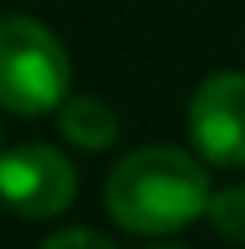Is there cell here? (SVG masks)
Instances as JSON below:
<instances>
[{
    "mask_svg": "<svg viewBox=\"0 0 245 249\" xmlns=\"http://www.w3.org/2000/svg\"><path fill=\"white\" fill-rule=\"evenodd\" d=\"M209 176L188 151L139 147L106 180V213L127 233H176L209 213Z\"/></svg>",
    "mask_w": 245,
    "mask_h": 249,
    "instance_id": "1",
    "label": "cell"
},
{
    "mask_svg": "<svg viewBox=\"0 0 245 249\" xmlns=\"http://www.w3.org/2000/svg\"><path fill=\"white\" fill-rule=\"evenodd\" d=\"M70 90V57L41 20L25 13L0 17V107L37 119L61 107Z\"/></svg>",
    "mask_w": 245,
    "mask_h": 249,
    "instance_id": "2",
    "label": "cell"
},
{
    "mask_svg": "<svg viewBox=\"0 0 245 249\" xmlns=\"http://www.w3.org/2000/svg\"><path fill=\"white\" fill-rule=\"evenodd\" d=\"M78 192L74 163L45 143L0 151V200L25 221H45L70 209Z\"/></svg>",
    "mask_w": 245,
    "mask_h": 249,
    "instance_id": "3",
    "label": "cell"
},
{
    "mask_svg": "<svg viewBox=\"0 0 245 249\" xmlns=\"http://www.w3.org/2000/svg\"><path fill=\"white\" fill-rule=\"evenodd\" d=\"M188 131L196 151L217 168L245 163V74H209L192 94Z\"/></svg>",
    "mask_w": 245,
    "mask_h": 249,
    "instance_id": "4",
    "label": "cell"
},
{
    "mask_svg": "<svg viewBox=\"0 0 245 249\" xmlns=\"http://www.w3.org/2000/svg\"><path fill=\"white\" fill-rule=\"evenodd\" d=\"M61 135H66L74 147H86V151H102L115 143L119 135V119L106 102L98 98H74L61 107Z\"/></svg>",
    "mask_w": 245,
    "mask_h": 249,
    "instance_id": "5",
    "label": "cell"
},
{
    "mask_svg": "<svg viewBox=\"0 0 245 249\" xmlns=\"http://www.w3.org/2000/svg\"><path fill=\"white\" fill-rule=\"evenodd\" d=\"M212 221V229H217L225 241H237L245 245V188H221L209 196V213H204Z\"/></svg>",
    "mask_w": 245,
    "mask_h": 249,
    "instance_id": "6",
    "label": "cell"
},
{
    "mask_svg": "<svg viewBox=\"0 0 245 249\" xmlns=\"http://www.w3.org/2000/svg\"><path fill=\"white\" fill-rule=\"evenodd\" d=\"M41 249H115V245H110L102 233H90V229H61Z\"/></svg>",
    "mask_w": 245,
    "mask_h": 249,
    "instance_id": "7",
    "label": "cell"
},
{
    "mask_svg": "<svg viewBox=\"0 0 245 249\" xmlns=\"http://www.w3.org/2000/svg\"><path fill=\"white\" fill-rule=\"evenodd\" d=\"M147 249H184V245H172V241H159V245H147Z\"/></svg>",
    "mask_w": 245,
    "mask_h": 249,
    "instance_id": "8",
    "label": "cell"
},
{
    "mask_svg": "<svg viewBox=\"0 0 245 249\" xmlns=\"http://www.w3.org/2000/svg\"><path fill=\"white\" fill-rule=\"evenodd\" d=\"M0 143H4V127H0Z\"/></svg>",
    "mask_w": 245,
    "mask_h": 249,
    "instance_id": "9",
    "label": "cell"
}]
</instances>
